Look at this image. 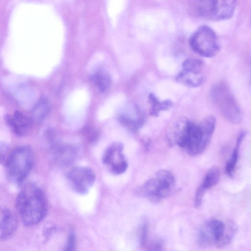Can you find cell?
<instances>
[{"label":"cell","instance_id":"cell-1","mask_svg":"<svg viewBox=\"0 0 251 251\" xmlns=\"http://www.w3.org/2000/svg\"><path fill=\"white\" fill-rule=\"evenodd\" d=\"M16 207L23 224L34 226L45 217L48 204L42 190L34 183L26 184L18 194Z\"/></svg>","mask_w":251,"mask_h":251},{"label":"cell","instance_id":"cell-2","mask_svg":"<svg viewBox=\"0 0 251 251\" xmlns=\"http://www.w3.org/2000/svg\"><path fill=\"white\" fill-rule=\"evenodd\" d=\"M216 119L212 115L205 117L200 123L190 121L184 148L191 155L202 153L207 147L215 129Z\"/></svg>","mask_w":251,"mask_h":251},{"label":"cell","instance_id":"cell-3","mask_svg":"<svg viewBox=\"0 0 251 251\" xmlns=\"http://www.w3.org/2000/svg\"><path fill=\"white\" fill-rule=\"evenodd\" d=\"M34 157L31 148L20 146L10 151L4 163L9 180L15 184L22 183L33 167Z\"/></svg>","mask_w":251,"mask_h":251},{"label":"cell","instance_id":"cell-4","mask_svg":"<svg viewBox=\"0 0 251 251\" xmlns=\"http://www.w3.org/2000/svg\"><path fill=\"white\" fill-rule=\"evenodd\" d=\"M210 96L213 103L227 121L234 124L241 122V109L226 83L222 81L214 86Z\"/></svg>","mask_w":251,"mask_h":251},{"label":"cell","instance_id":"cell-5","mask_svg":"<svg viewBox=\"0 0 251 251\" xmlns=\"http://www.w3.org/2000/svg\"><path fill=\"white\" fill-rule=\"evenodd\" d=\"M234 0H197L192 4V11L197 17L215 21L231 18L236 7Z\"/></svg>","mask_w":251,"mask_h":251},{"label":"cell","instance_id":"cell-6","mask_svg":"<svg viewBox=\"0 0 251 251\" xmlns=\"http://www.w3.org/2000/svg\"><path fill=\"white\" fill-rule=\"evenodd\" d=\"M191 48L196 53L205 57L215 56L220 51V46L214 31L209 26H200L189 39Z\"/></svg>","mask_w":251,"mask_h":251},{"label":"cell","instance_id":"cell-7","mask_svg":"<svg viewBox=\"0 0 251 251\" xmlns=\"http://www.w3.org/2000/svg\"><path fill=\"white\" fill-rule=\"evenodd\" d=\"M206 78L203 63L196 58H188L182 64V70L176 77L177 82L192 87L201 86Z\"/></svg>","mask_w":251,"mask_h":251},{"label":"cell","instance_id":"cell-8","mask_svg":"<svg viewBox=\"0 0 251 251\" xmlns=\"http://www.w3.org/2000/svg\"><path fill=\"white\" fill-rule=\"evenodd\" d=\"M67 178L72 188L79 194H87L96 180L94 171L87 167L72 168L67 174Z\"/></svg>","mask_w":251,"mask_h":251},{"label":"cell","instance_id":"cell-9","mask_svg":"<svg viewBox=\"0 0 251 251\" xmlns=\"http://www.w3.org/2000/svg\"><path fill=\"white\" fill-rule=\"evenodd\" d=\"M122 143L114 142L109 146L102 156V162L109 171L115 175H120L126 171L128 164L122 154Z\"/></svg>","mask_w":251,"mask_h":251},{"label":"cell","instance_id":"cell-10","mask_svg":"<svg viewBox=\"0 0 251 251\" xmlns=\"http://www.w3.org/2000/svg\"><path fill=\"white\" fill-rule=\"evenodd\" d=\"M226 229V224L217 219L208 221L203 226L200 234L201 239L207 244H214L217 245Z\"/></svg>","mask_w":251,"mask_h":251},{"label":"cell","instance_id":"cell-11","mask_svg":"<svg viewBox=\"0 0 251 251\" xmlns=\"http://www.w3.org/2000/svg\"><path fill=\"white\" fill-rule=\"evenodd\" d=\"M18 218L16 213L7 207H1L0 212V238L2 240L9 238L16 231Z\"/></svg>","mask_w":251,"mask_h":251},{"label":"cell","instance_id":"cell-12","mask_svg":"<svg viewBox=\"0 0 251 251\" xmlns=\"http://www.w3.org/2000/svg\"><path fill=\"white\" fill-rule=\"evenodd\" d=\"M5 120L7 126L17 135H25L29 130L32 121L29 117L20 111H15L12 114L5 116Z\"/></svg>","mask_w":251,"mask_h":251},{"label":"cell","instance_id":"cell-13","mask_svg":"<svg viewBox=\"0 0 251 251\" xmlns=\"http://www.w3.org/2000/svg\"><path fill=\"white\" fill-rule=\"evenodd\" d=\"M172 191L165 186L156 177L148 180L143 187L144 194L151 201L154 202H159L168 197Z\"/></svg>","mask_w":251,"mask_h":251},{"label":"cell","instance_id":"cell-14","mask_svg":"<svg viewBox=\"0 0 251 251\" xmlns=\"http://www.w3.org/2000/svg\"><path fill=\"white\" fill-rule=\"evenodd\" d=\"M189 122L190 120L183 118L172 125L166 135V140L169 146H179L182 142L186 135Z\"/></svg>","mask_w":251,"mask_h":251},{"label":"cell","instance_id":"cell-15","mask_svg":"<svg viewBox=\"0 0 251 251\" xmlns=\"http://www.w3.org/2000/svg\"><path fill=\"white\" fill-rule=\"evenodd\" d=\"M76 151L67 145H56L53 148V156L55 160L61 164H68L75 158Z\"/></svg>","mask_w":251,"mask_h":251},{"label":"cell","instance_id":"cell-16","mask_svg":"<svg viewBox=\"0 0 251 251\" xmlns=\"http://www.w3.org/2000/svg\"><path fill=\"white\" fill-rule=\"evenodd\" d=\"M51 105L45 97L41 98L34 105L31 111L32 120L40 122L44 120L50 114Z\"/></svg>","mask_w":251,"mask_h":251},{"label":"cell","instance_id":"cell-17","mask_svg":"<svg viewBox=\"0 0 251 251\" xmlns=\"http://www.w3.org/2000/svg\"><path fill=\"white\" fill-rule=\"evenodd\" d=\"M148 102L150 105V114L154 117L158 116L161 111H166L170 109L173 104L170 100L160 101L153 93L149 94Z\"/></svg>","mask_w":251,"mask_h":251},{"label":"cell","instance_id":"cell-18","mask_svg":"<svg viewBox=\"0 0 251 251\" xmlns=\"http://www.w3.org/2000/svg\"><path fill=\"white\" fill-rule=\"evenodd\" d=\"M246 134V132L244 131H242L239 134L236 139V145L233 150L232 154L229 160L226 163V174L230 177H232L234 175L238 159L240 147Z\"/></svg>","mask_w":251,"mask_h":251},{"label":"cell","instance_id":"cell-19","mask_svg":"<svg viewBox=\"0 0 251 251\" xmlns=\"http://www.w3.org/2000/svg\"><path fill=\"white\" fill-rule=\"evenodd\" d=\"M91 79L96 87L100 92H106L111 87V79L106 73L102 71L95 72L92 75Z\"/></svg>","mask_w":251,"mask_h":251},{"label":"cell","instance_id":"cell-20","mask_svg":"<svg viewBox=\"0 0 251 251\" xmlns=\"http://www.w3.org/2000/svg\"><path fill=\"white\" fill-rule=\"evenodd\" d=\"M118 120L124 126L131 131H136L143 126L145 122V116L140 111L136 119H133L125 115H120Z\"/></svg>","mask_w":251,"mask_h":251},{"label":"cell","instance_id":"cell-21","mask_svg":"<svg viewBox=\"0 0 251 251\" xmlns=\"http://www.w3.org/2000/svg\"><path fill=\"white\" fill-rule=\"evenodd\" d=\"M220 177V170L217 166L211 167L207 172L201 185L205 190L217 185Z\"/></svg>","mask_w":251,"mask_h":251},{"label":"cell","instance_id":"cell-22","mask_svg":"<svg viewBox=\"0 0 251 251\" xmlns=\"http://www.w3.org/2000/svg\"><path fill=\"white\" fill-rule=\"evenodd\" d=\"M156 178L165 186L173 190L175 186L176 180L173 174L168 170H161L156 174Z\"/></svg>","mask_w":251,"mask_h":251},{"label":"cell","instance_id":"cell-23","mask_svg":"<svg viewBox=\"0 0 251 251\" xmlns=\"http://www.w3.org/2000/svg\"><path fill=\"white\" fill-rule=\"evenodd\" d=\"M76 239L74 233L72 231L69 234L67 242L62 251H75Z\"/></svg>","mask_w":251,"mask_h":251},{"label":"cell","instance_id":"cell-24","mask_svg":"<svg viewBox=\"0 0 251 251\" xmlns=\"http://www.w3.org/2000/svg\"><path fill=\"white\" fill-rule=\"evenodd\" d=\"M205 191L201 185L198 188L194 201V204L196 207H199L201 205Z\"/></svg>","mask_w":251,"mask_h":251},{"label":"cell","instance_id":"cell-25","mask_svg":"<svg viewBox=\"0 0 251 251\" xmlns=\"http://www.w3.org/2000/svg\"><path fill=\"white\" fill-rule=\"evenodd\" d=\"M7 146L5 144L1 143L0 145V158L1 162L4 164L10 151H8Z\"/></svg>","mask_w":251,"mask_h":251},{"label":"cell","instance_id":"cell-26","mask_svg":"<svg viewBox=\"0 0 251 251\" xmlns=\"http://www.w3.org/2000/svg\"><path fill=\"white\" fill-rule=\"evenodd\" d=\"M148 226L146 223L144 224L141 227L140 233V241L143 246L146 244L148 237Z\"/></svg>","mask_w":251,"mask_h":251},{"label":"cell","instance_id":"cell-27","mask_svg":"<svg viewBox=\"0 0 251 251\" xmlns=\"http://www.w3.org/2000/svg\"><path fill=\"white\" fill-rule=\"evenodd\" d=\"M148 251H163L162 243L159 241L152 243L150 246Z\"/></svg>","mask_w":251,"mask_h":251},{"label":"cell","instance_id":"cell-28","mask_svg":"<svg viewBox=\"0 0 251 251\" xmlns=\"http://www.w3.org/2000/svg\"><path fill=\"white\" fill-rule=\"evenodd\" d=\"M250 82L251 83V75H250Z\"/></svg>","mask_w":251,"mask_h":251}]
</instances>
